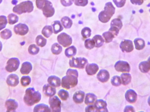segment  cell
I'll return each mask as SVG.
<instances>
[{"mask_svg": "<svg viewBox=\"0 0 150 112\" xmlns=\"http://www.w3.org/2000/svg\"><path fill=\"white\" fill-rule=\"evenodd\" d=\"M78 72L76 70L69 69L67 70L66 75L62 77L61 85L66 89H69L76 86L78 82Z\"/></svg>", "mask_w": 150, "mask_h": 112, "instance_id": "cell-1", "label": "cell"}, {"mask_svg": "<svg viewBox=\"0 0 150 112\" xmlns=\"http://www.w3.org/2000/svg\"><path fill=\"white\" fill-rule=\"evenodd\" d=\"M41 95L38 91H36L33 88L27 89L24 97V101L28 106H32L40 101Z\"/></svg>", "mask_w": 150, "mask_h": 112, "instance_id": "cell-2", "label": "cell"}, {"mask_svg": "<svg viewBox=\"0 0 150 112\" xmlns=\"http://www.w3.org/2000/svg\"><path fill=\"white\" fill-rule=\"evenodd\" d=\"M115 8L111 2H108L105 4L104 10L100 12L98 19L101 23H105L110 21L115 13Z\"/></svg>", "mask_w": 150, "mask_h": 112, "instance_id": "cell-3", "label": "cell"}, {"mask_svg": "<svg viewBox=\"0 0 150 112\" xmlns=\"http://www.w3.org/2000/svg\"><path fill=\"white\" fill-rule=\"evenodd\" d=\"M34 9L33 3L30 1L22 2L13 8V11L18 15L23 13H30Z\"/></svg>", "mask_w": 150, "mask_h": 112, "instance_id": "cell-4", "label": "cell"}, {"mask_svg": "<svg viewBox=\"0 0 150 112\" xmlns=\"http://www.w3.org/2000/svg\"><path fill=\"white\" fill-rule=\"evenodd\" d=\"M88 63V61L84 57H73L69 60V64L72 68L83 69Z\"/></svg>", "mask_w": 150, "mask_h": 112, "instance_id": "cell-5", "label": "cell"}, {"mask_svg": "<svg viewBox=\"0 0 150 112\" xmlns=\"http://www.w3.org/2000/svg\"><path fill=\"white\" fill-rule=\"evenodd\" d=\"M57 40L59 44L64 47L70 46L73 42V39L71 36L65 32H62L58 35Z\"/></svg>", "mask_w": 150, "mask_h": 112, "instance_id": "cell-6", "label": "cell"}, {"mask_svg": "<svg viewBox=\"0 0 150 112\" xmlns=\"http://www.w3.org/2000/svg\"><path fill=\"white\" fill-rule=\"evenodd\" d=\"M49 104L50 109L53 112L61 111V101L57 96H53L50 97Z\"/></svg>", "mask_w": 150, "mask_h": 112, "instance_id": "cell-7", "label": "cell"}, {"mask_svg": "<svg viewBox=\"0 0 150 112\" xmlns=\"http://www.w3.org/2000/svg\"><path fill=\"white\" fill-rule=\"evenodd\" d=\"M41 10L43 15L46 18L52 17L55 13V9L53 6L52 3L49 0L47 1Z\"/></svg>", "mask_w": 150, "mask_h": 112, "instance_id": "cell-8", "label": "cell"}, {"mask_svg": "<svg viewBox=\"0 0 150 112\" xmlns=\"http://www.w3.org/2000/svg\"><path fill=\"white\" fill-rule=\"evenodd\" d=\"M19 64L20 61L18 58H11L7 62L5 68L8 72H14L18 69Z\"/></svg>", "mask_w": 150, "mask_h": 112, "instance_id": "cell-9", "label": "cell"}, {"mask_svg": "<svg viewBox=\"0 0 150 112\" xmlns=\"http://www.w3.org/2000/svg\"><path fill=\"white\" fill-rule=\"evenodd\" d=\"M114 67L115 70L118 72L126 73L130 71V65L127 62L125 61H118L115 64Z\"/></svg>", "mask_w": 150, "mask_h": 112, "instance_id": "cell-10", "label": "cell"}, {"mask_svg": "<svg viewBox=\"0 0 150 112\" xmlns=\"http://www.w3.org/2000/svg\"><path fill=\"white\" fill-rule=\"evenodd\" d=\"M120 47L123 52H131L134 49L133 42L129 39H125L122 41L120 44Z\"/></svg>", "mask_w": 150, "mask_h": 112, "instance_id": "cell-11", "label": "cell"}, {"mask_svg": "<svg viewBox=\"0 0 150 112\" xmlns=\"http://www.w3.org/2000/svg\"><path fill=\"white\" fill-rule=\"evenodd\" d=\"M14 30L16 34L24 36L29 32V27L25 24L19 23L14 26Z\"/></svg>", "mask_w": 150, "mask_h": 112, "instance_id": "cell-12", "label": "cell"}, {"mask_svg": "<svg viewBox=\"0 0 150 112\" xmlns=\"http://www.w3.org/2000/svg\"><path fill=\"white\" fill-rule=\"evenodd\" d=\"M94 106L97 112H108L107 110V104L103 99H97L94 104Z\"/></svg>", "mask_w": 150, "mask_h": 112, "instance_id": "cell-13", "label": "cell"}, {"mask_svg": "<svg viewBox=\"0 0 150 112\" xmlns=\"http://www.w3.org/2000/svg\"><path fill=\"white\" fill-rule=\"evenodd\" d=\"M97 77L98 81L101 82H106L110 78V74L107 70L101 69L97 74Z\"/></svg>", "mask_w": 150, "mask_h": 112, "instance_id": "cell-14", "label": "cell"}, {"mask_svg": "<svg viewBox=\"0 0 150 112\" xmlns=\"http://www.w3.org/2000/svg\"><path fill=\"white\" fill-rule=\"evenodd\" d=\"M137 95L134 90L129 89L125 94V98L126 100L130 104L135 103L137 100Z\"/></svg>", "mask_w": 150, "mask_h": 112, "instance_id": "cell-15", "label": "cell"}, {"mask_svg": "<svg viewBox=\"0 0 150 112\" xmlns=\"http://www.w3.org/2000/svg\"><path fill=\"white\" fill-rule=\"evenodd\" d=\"M43 92L46 96L51 97L55 95L56 89L55 88L53 87L49 84H47L43 86Z\"/></svg>", "mask_w": 150, "mask_h": 112, "instance_id": "cell-16", "label": "cell"}, {"mask_svg": "<svg viewBox=\"0 0 150 112\" xmlns=\"http://www.w3.org/2000/svg\"><path fill=\"white\" fill-rule=\"evenodd\" d=\"M98 70V66L96 63H87L85 67L86 72L89 75H95Z\"/></svg>", "mask_w": 150, "mask_h": 112, "instance_id": "cell-17", "label": "cell"}, {"mask_svg": "<svg viewBox=\"0 0 150 112\" xmlns=\"http://www.w3.org/2000/svg\"><path fill=\"white\" fill-rule=\"evenodd\" d=\"M48 83L54 88L60 87L61 85V80L59 77L55 75L50 76L47 79Z\"/></svg>", "mask_w": 150, "mask_h": 112, "instance_id": "cell-18", "label": "cell"}, {"mask_svg": "<svg viewBox=\"0 0 150 112\" xmlns=\"http://www.w3.org/2000/svg\"><path fill=\"white\" fill-rule=\"evenodd\" d=\"M85 94L82 91H78L75 92L73 96V100L77 104H81L83 102Z\"/></svg>", "mask_w": 150, "mask_h": 112, "instance_id": "cell-19", "label": "cell"}, {"mask_svg": "<svg viewBox=\"0 0 150 112\" xmlns=\"http://www.w3.org/2000/svg\"><path fill=\"white\" fill-rule=\"evenodd\" d=\"M7 83L9 86L15 87L18 85L19 83V78L17 75L11 74L7 78Z\"/></svg>", "mask_w": 150, "mask_h": 112, "instance_id": "cell-20", "label": "cell"}, {"mask_svg": "<svg viewBox=\"0 0 150 112\" xmlns=\"http://www.w3.org/2000/svg\"><path fill=\"white\" fill-rule=\"evenodd\" d=\"M97 100V97L92 93H88L86 95L85 98V104L86 105H91L94 104Z\"/></svg>", "mask_w": 150, "mask_h": 112, "instance_id": "cell-21", "label": "cell"}, {"mask_svg": "<svg viewBox=\"0 0 150 112\" xmlns=\"http://www.w3.org/2000/svg\"><path fill=\"white\" fill-rule=\"evenodd\" d=\"M5 106L8 111H14L18 107V104L15 100L10 99L6 101Z\"/></svg>", "mask_w": 150, "mask_h": 112, "instance_id": "cell-22", "label": "cell"}, {"mask_svg": "<svg viewBox=\"0 0 150 112\" xmlns=\"http://www.w3.org/2000/svg\"><path fill=\"white\" fill-rule=\"evenodd\" d=\"M32 70V65L29 62H25L22 64L20 71L23 75H28Z\"/></svg>", "mask_w": 150, "mask_h": 112, "instance_id": "cell-23", "label": "cell"}, {"mask_svg": "<svg viewBox=\"0 0 150 112\" xmlns=\"http://www.w3.org/2000/svg\"><path fill=\"white\" fill-rule=\"evenodd\" d=\"M52 110L48 106L45 104H41L37 105L34 107L33 112H50Z\"/></svg>", "mask_w": 150, "mask_h": 112, "instance_id": "cell-24", "label": "cell"}, {"mask_svg": "<svg viewBox=\"0 0 150 112\" xmlns=\"http://www.w3.org/2000/svg\"><path fill=\"white\" fill-rule=\"evenodd\" d=\"M53 32L55 34H58L63 30V26L61 22L59 21H54L52 24Z\"/></svg>", "mask_w": 150, "mask_h": 112, "instance_id": "cell-25", "label": "cell"}, {"mask_svg": "<svg viewBox=\"0 0 150 112\" xmlns=\"http://www.w3.org/2000/svg\"><path fill=\"white\" fill-rule=\"evenodd\" d=\"M61 22L63 27L66 29H70L73 25V22L72 19L67 16L62 17Z\"/></svg>", "mask_w": 150, "mask_h": 112, "instance_id": "cell-26", "label": "cell"}, {"mask_svg": "<svg viewBox=\"0 0 150 112\" xmlns=\"http://www.w3.org/2000/svg\"><path fill=\"white\" fill-rule=\"evenodd\" d=\"M53 33V30L52 25H45L42 29V34L47 38L50 37Z\"/></svg>", "mask_w": 150, "mask_h": 112, "instance_id": "cell-27", "label": "cell"}, {"mask_svg": "<svg viewBox=\"0 0 150 112\" xmlns=\"http://www.w3.org/2000/svg\"><path fill=\"white\" fill-rule=\"evenodd\" d=\"M121 79L122 84L124 85H127L129 84L131 81V75L128 72L123 73L121 75Z\"/></svg>", "mask_w": 150, "mask_h": 112, "instance_id": "cell-28", "label": "cell"}, {"mask_svg": "<svg viewBox=\"0 0 150 112\" xmlns=\"http://www.w3.org/2000/svg\"><path fill=\"white\" fill-rule=\"evenodd\" d=\"M92 39L95 42V47L99 48L104 44L105 40H104V38L100 35H95Z\"/></svg>", "mask_w": 150, "mask_h": 112, "instance_id": "cell-29", "label": "cell"}, {"mask_svg": "<svg viewBox=\"0 0 150 112\" xmlns=\"http://www.w3.org/2000/svg\"><path fill=\"white\" fill-rule=\"evenodd\" d=\"M76 48L74 46H69L65 51V55L68 58L74 57L76 55Z\"/></svg>", "mask_w": 150, "mask_h": 112, "instance_id": "cell-30", "label": "cell"}, {"mask_svg": "<svg viewBox=\"0 0 150 112\" xmlns=\"http://www.w3.org/2000/svg\"><path fill=\"white\" fill-rule=\"evenodd\" d=\"M139 68L141 72L144 73H148L150 70V65L148 61H144L140 63Z\"/></svg>", "mask_w": 150, "mask_h": 112, "instance_id": "cell-31", "label": "cell"}, {"mask_svg": "<svg viewBox=\"0 0 150 112\" xmlns=\"http://www.w3.org/2000/svg\"><path fill=\"white\" fill-rule=\"evenodd\" d=\"M135 46L137 50H142L145 46V41L142 38H137L134 40Z\"/></svg>", "mask_w": 150, "mask_h": 112, "instance_id": "cell-32", "label": "cell"}, {"mask_svg": "<svg viewBox=\"0 0 150 112\" xmlns=\"http://www.w3.org/2000/svg\"><path fill=\"white\" fill-rule=\"evenodd\" d=\"M51 51L54 55H59L62 51V47L58 43H54L52 45Z\"/></svg>", "mask_w": 150, "mask_h": 112, "instance_id": "cell-33", "label": "cell"}, {"mask_svg": "<svg viewBox=\"0 0 150 112\" xmlns=\"http://www.w3.org/2000/svg\"><path fill=\"white\" fill-rule=\"evenodd\" d=\"M47 40L46 39L44 38L42 35H38L36 37V43L38 46L40 47H44L46 45Z\"/></svg>", "mask_w": 150, "mask_h": 112, "instance_id": "cell-34", "label": "cell"}, {"mask_svg": "<svg viewBox=\"0 0 150 112\" xmlns=\"http://www.w3.org/2000/svg\"><path fill=\"white\" fill-rule=\"evenodd\" d=\"M102 37L104 38V40L106 43H109L112 41L113 39L115 37L114 35L110 31L105 32L102 34Z\"/></svg>", "mask_w": 150, "mask_h": 112, "instance_id": "cell-35", "label": "cell"}, {"mask_svg": "<svg viewBox=\"0 0 150 112\" xmlns=\"http://www.w3.org/2000/svg\"><path fill=\"white\" fill-rule=\"evenodd\" d=\"M58 96L63 101H66L69 98V95L68 92L65 89H61L58 92Z\"/></svg>", "mask_w": 150, "mask_h": 112, "instance_id": "cell-36", "label": "cell"}, {"mask_svg": "<svg viewBox=\"0 0 150 112\" xmlns=\"http://www.w3.org/2000/svg\"><path fill=\"white\" fill-rule=\"evenodd\" d=\"M110 26H113L119 28L120 30L122 28L123 24L120 18H115L111 21Z\"/></svg>", "mask_w": 150, "mask_h": 112, "instance_id": "cell-37", "label": "cell"}, {"mask_svg": "<svg viewBox=\"0 0 150 112\" xmlns=\"http://www.w3.org/2000/svg\"><path fill=\"white\" fill-rule=\"evenodd\" d=\"M84 46L88 50H91L95 47V42L93 39H87L85 41Z\"/></svg>", "mask_w": 150, "mask_h": 112, "instance_id": "cell-38", "label": "cell"}, {"mask_svg": "<svg viewBox=\"0 0 150 112\" xmlns=\"http://www.w3.org/2000/svg\"><path fill=\"white\" fill-rule=\"evenodd\" d=\"M81 33L83 38H88L91 35V30L89 27H85L82 29Z\"/></svg>", "mask_w": 150, "mask_h": 112, "instance_id": "cell-39", "label": "cell"}, {"mask_svg": "<svg viewBox=\"0 0 150 112\" xmlns=\"http://www.w3.org/2000/svg\"><path fill=\"white\" fill-rule=\"evenodd\" d=\"M28 51L31 55H36L39 52L40 48L36 45L32 44L29 46L28 48Z\"/></svg>", "mask_w": 150, "mask_h": 112, "instance_id": "cell-40", "label": "cell"}, {"mask_svg": "<svg viewBox=\"0 0 150 112\" xmlns=\"http://www.w3.org/2000/svg\"><path fill=\"white\" fill-rule=\"evenodd\" d=\"M8 22L9 24L10 25H13L17 23L18 21V17L16 14H9L8 15Z\"/></svg>", "mask_w": 150, "mask_h": 112, "instance_id": "cell-41", "label": "cell"}, {"mask_svg": "<svg viewBox=\"0 0 150 112\" xmlns=\"http://www.w3.org/2000/svg\"><path fill=\"white\" fill-rule=\"evenodd\" d=\"M12 36V32L10 30L5 29L1 32V36L2 38L4 39H9Z\"/></svg>", "mask_w": 150, "mask_h": 112, "instance_id": "cell-42", "label": "cell"}, {"mask_svg": "<svg viewBox=\"0 0 150 112\" xmlns=\"http://www.w3.org/2000/svg\"><path fill=\"white\" fill-rule=\"evenodd\" d=\"M111 83H112V85L116 86V87L120 86L122 84L121 77L117 75L113 77L111 79Z\"/></svg>", "mask_w": 150, "mask_h": 112, "instance_id": "cell-43", "label": "cell"}, {"mask_svg": "<svg viewBox=\"0 0 150 112\" xmlns=\"http://www.w3.org/2000/svg\"><path fill=\"white\" fill-rule=\"evenodd\" d=\"M31 79L30 77L28 76H23L21 79V83L22 85L24 87L28 86L30 83Z\"/></svg>", "mask_w": 150, "mask_h": 112, "instance_id": "cell-44", "label": "cell"}, {"mask_svg": "<svg viewBox=\"0 0 150 112\" xmlns=\"http://www.w3.org/2000/svg\"><path fill=\"white\" fill-rule=\"evenodd\" d=\"M8 23V20L7 17L5 16H0V30L6 27V25Z\"/></svg>", "mask_w": 150, "mask_h": 112, "instance_id": "cell-45", "label": "cell"}, {"mask_svg": "<svg viewBox=\"0 0 150 112\" xmlns=\"http://www.w3.org/2000/svg\"><path fill=\"white\" fill-rule=\"evenodd\" d=\"M74 3L76 6L85 7L88 4V0H74Z\"/></svg>", "mask_w": 150, "mask_h": 112, "instance_id": "cell-46", "label": "cell"}, {"mask_svg": "<svg viewBox=\"0 0 150 112\" xmlns=\"http://www.w3.org/2000/svg\"><path fill=\"white\" fill-rule=\"evenodd\" d=\"M112 1L117 8H121L125 5L127 0H112Z\"/></svg>", "mask_w": 150, "mask_h": 112, "instance_id": "cell-47", "label": "cell"}, {"mask_svg": "<svg viewBox=\"0 0 150 112\" xmlns=\"http://www.w3.org/2000/svg\"><path fill=\"white\" fill-rule=\"evenodd\" d=\"M47 0H36V4L37 8L40 10H42Z\"/></svg>", "mask_w": 150, "mask_h": 112, "instance_id": "cell-48", "label": "cell"}, {"mask_svg": "<svg viewBox=\"0 0 150 112\" xmlns=\"http://www.w3.org/2000/svg\"><path fill=\"white\" fill-rule=\"evenodd\" d=\"M120 30L119 28L113 26H110V29L108 30V31L112 32L115 37L118 36L120 32Z\"/></svg>", "mask_w": 150, "mask_h": 112, "instance_id": "cell-49", "label": "cell"}, {"mask_svg": "<svg viewBox=\"0 0 150 112\" xmlns=\"http://www.w3.org/2000/svg\"><path fill=\"white\" fill-rule=\"evenodd\" d=\"M60 2L64 7H69L73 5L74 0H60Z\"/></svg>", "mask_w": 150, "mask_h": 112, "instance_id": "cell-50", "label": "cell"}, {"mask_svg": "<svg viewBox=\"0 0 150 112\" xmlns=\"http://www.w3.org/2000/svg\"><path fill=\"white\" fill-rule=\"evenodd\" d=\"M86 112H97L96 108L94 106V105H88L85 108Z\"/></svg>", "mask_w": 150, "mask_h": 112, "instance_id": "cell-51", "label": "cell"}, {"mask_svg": "<svg viewBox=\"0 0 150 112\" xmlns=\"http://www.w3.org/2000/svg\"><path fill=\"white\" fill-rule=\"evenodd\" d=\"M132 4L136 5H141L144 2V0H130Z\"/></svg>", "mask_w": 150, "mask_h": 112, "instance_id": "cell-52", "label": "cell"}, {"mask_svg": "<svg viewBox=\"0 0 150 112\" xmlns=\"http://www.w3.org/2000/svg\"><path fill=\"white\" fill-rule=\"evenodd\" d=\"M124 112H135L134 109V107L131 106H127L125 107Z\"/></svg>", "mask_w": 150, "mask_h": 112, "instance_id": "cell-53", "label": "cell"}, {"mask_svg": "<svg viewBox=\"0 0 150 112\" xmlns=\"http://www.w3.org/2000/svg\"><path fill=\"white\" fill-rule=\"evenodd\" d=\"M2 48V44L1 42L0 41V51H1Z\"/></svg>", "mask_w": 150, "mask_h": 112, "instance_id": "cell-54", "label": "cell"}, {"mask_svg": "<svg viewBox=\"0 0 150 112\" xmlns=\"http://www.w3.org/2000/svg\"><path fill=\"white\" fill-rule=\"evenodd\" d=\"M148 103L149 105V106H150V96L149 97V99H148Z\"/></svg>", "mask_w": 150, "mask_h": 112, "instance_id": "cell-55", "label": "cell"}, {"mask_svg": "<svg viewBox=\"0 0 150 112\" xmlns=\"http://www.w3.org/2000/svg\"><path fill=\"white\" fill-rule=\"evenodd\" d=\"M148 61L149 62V63L150 65V56L149 57V59H148V61Z\"/></svg>", "mask_w": 150, "mask_h": 112, "instance_id": "cell-56", "label": "cell"}, {"mask_svg": "<svg viewBox=\"0 0 150 112\" xmlns=\"http://www.w3.org/2000/svg\"><path fill=\"white\" fill-rule=\"evenodd\" d=\"M3 0H0V4L2 2Z\"/></svg>", "mask_w": 150, "mask_h": 112, "instance_id": "cell-57", "label": "cell"}, {"mask_svg": "<svg viewBox=\"0 0 150 112\" xmlns=\"http://www.w3.org/2000/svg\"><path fill=\"white\" fill-rule=\"evenodd\" d=\"M144 1H146V0H144Z\"/></svg>", "mask_w": 150, "mask_h": 112, "instance_id": "cell-58", "label": "cell"}]
</instances>
